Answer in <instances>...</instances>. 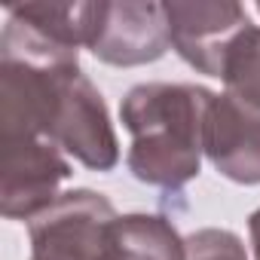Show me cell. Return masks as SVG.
Segmentation results:
<instances>
[{
  "instance_id": "cell-12",
  "label": "cell",
  "mask_w": 260,
  "mask_h": 260,
  "mask_svg": "<svg viewBox=\"0 0 260 260\" xmlns=\"http://www.w3.org/2000/svg\"><path fill=\"white\" fill-rule=\"evenodd\" d=\"M248 233H251V248H254V260H260V208L248 217Z\"/></svg>"
},
{
  "instance_id": "cell-11",
  "label": "cell",
  "mask_w": 260,
  "mask_h": 260,
  "mask_svg": "<svg viewBox=\"0 0 260 260\" xmlns=\"http://www.w3.org/2000/svg\"><path fill=\"white\" fill-rule=\"evenodd\" d=\"M184 260H248V251L236 233L205 226L184 239Z\"/></svg>"
},
{
  "instance_id": "cell-1",
  "label": "cell",
  "mask_w": 260,
  "mask_h": 260,
  "mask_svg": "<svg viewBox=\"0 0 260 260\" xmlns=\"http://www.w3.org/2000/svg\"><path fill=\"white\" fill-rule=\"evenodd\" d=\"M0 138H43L92 172L119 162L107 104L77 52L7 16L0 34Z\"/></svg>"
},
{
  "instance_id": "cell-8",
  "label": "cell",
  "mask_w": 260,
  "mask_h": 260,
  "mask_svg": "<svg viewBox=\"0 0 260 260\" xmlns=\"http://www.w3.org/2000/svg\"><path fill=\"white\" fill-rule=\"evenodd\" d=\"M95 260H184V239L159 214H116Z\"/></svg>"
},
{
  "instance_id": "cell-2",
  "label": "cell",
  "mask_w": 260,
  "mask_h": 260,
  "mask_svg": "<svg viewBox=\"0 0 260 260\" xmlns=\"http://www.w3.org/2000/svg\"><path fill=\"white\" fill-rule=\"evenodd\" d=\"M214 92L193 83H141L119 104L132 135L125 166L138 181L181 190L199 175L205 153V119Z\"/></svg>"
},
{
  "instance_id": "cell-10",
  "label": "cell",
  "mask_w": 260,
  "mask_h": 260,
  "mask_svg": "<svg viewBox=\"0 0 260 260\" xmlns=\"http://www.w3.org/2000/svg\"><path fill=\"white\" fill-rule=\"evenodd\" d=\"M220 80L226 83L223 95L260 113V25H251L236 40V46L226 55Z\"/></svg>"
},
{
  "instance_id": "cell-9",
  "label": "cell",
  "mask_w": 260,
  "mask_h": 260,
  "mask_svg": "<svg viewBox=\"0 0 260 260\" xmlns=\"http://www.w3.org/2000/svg\"><path fill=\"white\" fill-rule=\"evenodd\" d=\"M10 16L34 28L49 43L77 52L80 46L95 43L104 4H22V7H13Z\"/></svg>"
},
{
  "instance_id": "cell-5",
  "label": "cell",
  "mask_w": 260,
  "mask_h": 260,
  "mask_svg": "<svg viewBox=\"0 0 260 260\" xmlns=\"http://www.w3.org/2000/svg\"><path fill=\"white\" fill-rule=\"evenodd\" d=\"M172 49L199 74L220 77L230 49L251 28L242 4H166Z\"/></svg>"
},
{
  "instance_id": "cell-13",
  "label": "cell",
  "mask_w": 260,
  "mask_h": 260,
  "mask_svg": "<svg viewBox=\"0 0 260 260\" xmlns=\"http://www.w3.org/2000/svg\"><path fill=\"white\" fill-rule=\"evenodd\" d=\"M254 10H257V13H260V4H257V7H254Z\"/></svg>"
},
{
  "instance_id": "cell-3",
  "label": "cell",
  "mask_w": 260,
  "mask_h": 260,
  "mask_svg": "<svg viewBox=\"0 0 260 260\" xmlns=\"http://www.w3.org/2000/svg\"><path fill=\"white\" fill-rule=\"evenodd\" d=\"M116 211L110 199L92 190L61 193L46 211L28 223V260H95L107 242Z\"/></svg>"
},
{
  "instance_id": "cell-6",
  "label": "cell",
  "mask_w": 260,
  "mask_h": 260,
  "mask_svg": "<svg viewBox=\"0 0 260 260\" xmlns=\"http://www.w3.org/2000/svg\"><path fill=\"white\" fill-rule=\"evenodd\" d=\"M169 19L166 4H104L101 28L95 43L89 46L92 55L113 68H138L162 58L169 52Z\"/></svg>"
},
{
  "instance_id": "cell-4",
  "label": "cell",
  "mask_w": 260,
  "mask_h": 260,
  "mask_svg": "<svg viewBox=\"0 0 260 260\" xmlns=\"http://www.w3.org/2000/svg\"><path fill=\"white\" fill-rule=\"evenodd\" d=\"M0 211L10 220H34L71 178L68 156L43 138H0Z\"/></svg>"
},
{
  "instance_id": "cell-7",
  "label": "cell",
  "mask_w": 260,
  "mask_h": 260,
  "mask_svg": "<svg viewBox=\"0 0 260 260\" xmlns=\"http://www.w3.org/2000/svg\"><path fill=\"white\" fill-rule=\"evenodd\" d=\"M205 156L233 184H260V113L214 95L205 119Z\"/></svg>"
}]
</instances>
